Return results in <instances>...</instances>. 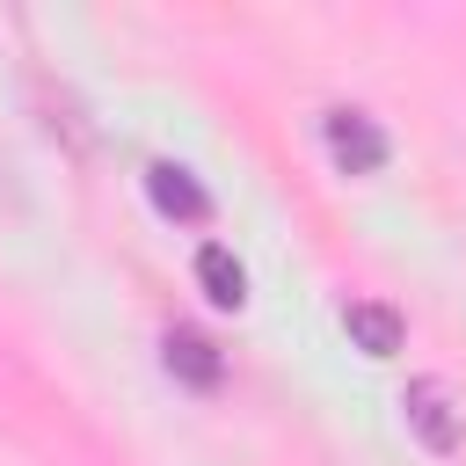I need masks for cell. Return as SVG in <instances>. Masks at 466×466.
I'll use <instances>...</instances> for the list:
<instances>
[{"mask_svg": "<svg viewBox=\"0 0 466 466\" xmlns=\"http://www.w3.org/2000/svg\"><path fill=\"white\" fill-rule=\"evenodd\" d=\"M160 364H167L182 386H197V393H211V386L226 379V357H218V342H211V335H197V328H167V342H160Z\"/></svg>", "mask_w": 466, "mask_h": 466, "instance_id": "277c9868", "label": "cell"}, {"mask_svg": "<svg viewBox=\"0 0 466 466\" xmlns=\"http://www.w3.org/2000/svg\"><path fill=\"white\" fill-rule=\"evenodd\" d=\"M146 197H153V211L175 218V226H204V218H211V189H204L182 160H153V167H146Z\"/></svg>", "mask_w": 466, "mask_h": 466, "instance_id": "3957f363", "label": "cell"}, {"mask_svg": "<svg viewBox=\"0 0 466 466\" xmlns=\"http://www.w3.org/2000/svg\"><path fill=\"white\" fill-rule=\"evenodd\" d=\"M197 284H204V299L211 306H248V269H240V255L233 248H197Z\"/></svg>", "mask_w": 466, "mask_h": 466, "instance_id": "8992f818", "label": "cell"}, {"mask_svg": "<svg viewBox=\"0 0 466 466\" xmlns=\"http://www.w3.org/2000/svg\"><path fill=\"white\" fill-rule=\"evenodd\" d=\"M342 328H350V342H357L364 357H393V350L408 342V320H400L393 306H379V299H350V306H342Z\"/></svg>", "mask_w": 466, "mask_h": 466, "instance_id": "5b68a950", "label": "cell"}, {"mask_svg": "<svg viewBox=\"0 0 466 466\" xmlns=\"http://www.w3.org/2000/svg\"><path fill=\"white\" fill-rule=\"evenodd\" d=\"M320 138H328V160H335L342 175H379V167L393 160V138H386L364 109H350V102H335V109L320 116Z\"/></svg>", "mask_w": 466, "mask_h": 466, "instance_id": "6da1fadb", "label": "cell"}, {"mask_svg": "<svg viewBox=\"0 0 466 466\" xmlns=\"http://www.w3.org/2000/svg\"><path fill=\"white\" fill-rule=\"evenodd\" d=\"M400 415H408V430L422 437V451H437V459L459 451V437H466V422H459L444 379H408V386H400Z\"/></svg>", "mask_w": 466, "mask_h": 466, "instance_id": "7a4b0ae2", "label": "cell"}]
</instances>
